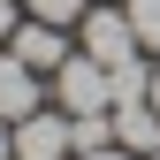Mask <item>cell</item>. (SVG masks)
Wrapping results in <instances>:
<instances>
[{
  "mask_svg": "<svg viewBox=\"0 0 160 160\" xmlns=\"http://www.w3.org/2000/svg\"><path fill=\"white\" fill-rule=\"evenodd\" d=\"M15 38V0H0V46Z\"/></svg>",
  "mask_w": 160,
  "mask_h": 160,
  "instance_id": "obj_10",
  "label": "cell"
},
{
  "mask_svg": "<svg viewBox=\"0 0 160 160\" xmlns=\"http://www.w3.org/2000/svg\"><path fill=\"white\" fill-rule=\"evenodd\" d=\"M0 160H15V130L8 122H0Z\"/></svg>",
  "mask_w": 160,
  "mask_h": 160,
  "instance_id": "obj_11",
  "label": "cell"
},
{
  "mask_svg": "<svg viewBox=\"0 0 160 160\" xmlns=\"http://www.w3.org/2000/svg\"><path fill=\"white\" fill-rule=\"evenodd\" d=\"M23 114H38V69L0 46V122H23Z\"/></svg>",
  "mask_w": 160,
  "mask_h": 160,
  "instance_id": "obj_5",
  "label": "cell"
},
{
  "mask_svg": "<svg viewBox=\"0 0 160 160\" xmlns=\"http://www.w3.org/2000/svg\"><path fill=\"white\" fill-rule=\"evenodd\" d=\"M8 53H15V61H31L38 76H53V69L69 61V38H61V23H38V15H31V23H15Z\"/></svg>",
  "mask_w": 160,
  "mask_h": 160,
  "instance_id": "obj_4",
  "label": "cell"
},
{
  "mask_svg": "<svg viewBox=\"0 0 160 160\" xmlns=\"http://www.w3.org/2000/svg\"><path fill=\"white\" fill-rule=\"evenodd\" d=\"M69 160H137V152H122V145H99V152H69Z\"/></svg>",
  "mask_w": 160,
  "mask_h": 160,
  "instance_id": "obj_9",
  "label": "cell"
},
{
  "mask_svg": "<svg viewBox=\"0 0 160 160\" xmlns=\"http://www.w3.org/2000/svg\"><path fill=\"white\" fill-rule=\"evenodd\" d=\"M84 53L107 69L137 61V31H130V8H84Z\"/></svg>",
  "mask_w": 160,
  "mask_h": 160,
  "instance_id": "obj_2",
  "label": "cell"
},
{
  "mask_svg": "<svg viewBox=\"0 0 160 160\" xmlns=\"http://www.w3.org/2000/svg\"><path fill=\"white\" fill-rule=\"evenodd\" d=\"M145 99H152V114H160V61H152V84H145Z\"/></svg>",
  "mask_w": 160,
  "mask_h": 160,
  "instance_id": "obj_12",
  "label": "cell"
},
{
  "mask_svg": "<svg viewBox=\"0 0 160 160\" xmlns=\"http://www.w3.org/2000/svg\"><path fill=\"white\" fill-rule=\"evenodd\" d=\"M130 8V31H137V46H152L160 53V0H122Z\"/></svg>",
  "mask_w": 160,
  "mask_h": 160,
  "instance_id": "obj_7",
  "label": "cell"
},
{
  "mask_svg": "<svg viewBox=\"0 0 160 160\" xmlns=\"http://www.w3.org/2000/svg\"><path fill=\"white\" fill-rule=\"evenodd\" d=\"M23 8L38 15V23H61V31H69V23H84V8H92V0H23Z\"/></svg>",
  "mask_w": 160,
  "mask_h": 160,
  "instance_id": "obj_8",
  "label": "cell"
},
{
  "mask_svg": "<svg viewBox=\"0 0 160 160\" xmlns=\"http://www.w3.org/2000/svg\"><path fill=\"white\" fill-rule=\"evenodd\" d=\"M145 160H160V152H145Z\"/></svg>",
  "mask_w": 160,
  "mask_h": 160,
  "instance_id": "obj_13",
  "label": "cell"
},
{
  "mask_svg": "<svg viewBox=\"0 0 160 160\" xmlns=\"http://www.w3.org/2000/svg\"><path fill=\"white\" fill-rule=\"evenodd\" d=\"M76 152V137H69V114L61 107H38V114H23V122H15V160H69Z\"/></svg>",
  "mask_w": 160,
  "mask_h": 160,
  "instance_id": "obj_3",
  "label": "cell"
},
{
  "mask_svg": "<svg viewBox=\"0 0 160 160\" xmlns=\"http://www.w3.org/2000/svg\"><path fill=\"white\" fill-rule=\"evenodd\" d=\"M114 145L122 152H160V114H152V99H122V107H114Z\"/></svg>",
  "mask_w": 160,
  "mask_h": 160,
  "instance_id": "obj_6",
  "label": "cell"
},
{
  "mask_svg": "<svg viewBox=\"0 0 160 160\" xmlns=\"http://www.w3.org/2000/svg\"><path fill=\"white\" fill-rule=\"evenodd\" d=\"M53 107H61V114H99V107H114V76H107V61L69 53V61L53 69Z\"/></svg>",
  "mask_w": 160,
  "mask_h": 160,
  "instance_id": "obj_1",
  "label": "cell"
}]
</instances>
